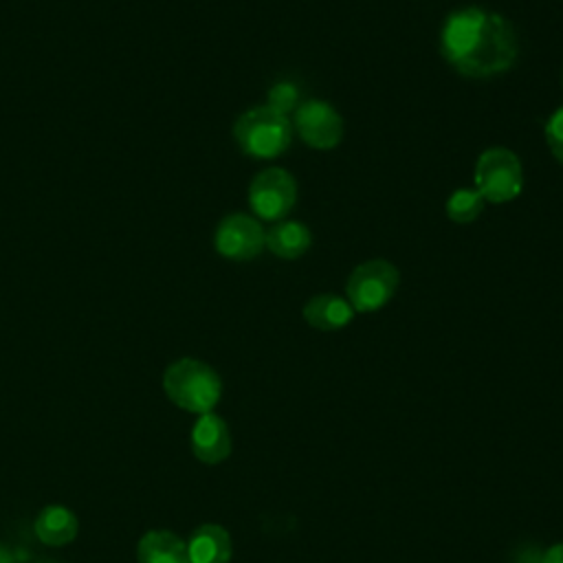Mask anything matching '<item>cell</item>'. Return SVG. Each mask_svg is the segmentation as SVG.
I'll return each instance as SVG.
<instances>
[{
    "mask_svg": "<svg viewBox=\"0 0 563 563\" xmlns=\"http://www.w3.org/2000/svg\"><path fill=\"white\" fill-rule=\"evenodd\" d=\"M440 55L462 77L488 79L506 73L519 53L508 18L479 7H462L440 29Z\"/></svg>",
    "mask_w": 563,
    "mask_h": 563,
    "instance_id": "1",
    "label": "cell"
},
{
    "mask_svg": "<svg viewBox=\"0 0 563 563\" xmlns=\"http://www.w3.org/2000/svg\"><path fill=\"white\" fill-rule=\"evenodd\" d=\"M167 398L191 413H211L222 396L218 372L198 358H178L163 374Z\"/></svg>",
    "mask_w": 563,
    "mask_h": 563,
    "instance_id": "2",
    "label": "cell"
},
{
    "mask_svg": "<svg viewBox=\"0 0 563 563\" xmlns=\"http://www.w3.org/2000/svg\"><path fill=\"white\" fill-rule=\"evenodd\" d=\"M233 139L246 156L268 161L288 150L292 128L286 114L271 106H257L235 119Z\"/></svg>",
    "mask_w": 563,
    "mask_h": 563,
    "instance_id": "3",
    "label": "cell"
},
{
    "mask_svg": "<svg viewBox=\"0 0 563 563\" xmlns=\"http://www.w3.org/2000/svg\"><path fill=\"white\" fill-rule=\"evenodd\" d=\"M475 189L493 205L515 200L523 189V167L508 147H488L477 156L473 172Z\"/></svg>",
    "mask_w": 563,
    "mask_h": 563,
    "instance_id": "4",
    "label": "cell"
},
{
    "mask_svg": "<svg viewBox=\"0 0 563 563\" xmlns=\"http://www.w3.org/2000/svg\"><path fill=\"white\" fill-rule=\"evenodd\" d=\"M400 273L387 260H367L352 268L345 284V299L354 312H376L391 301Z\"/></svg>",
    "mask_w": 563,
    "mask_h": 563,
    "instance_id": "5",
    "label": "cell"
},
{
    "mask_svg": "<svg viewBox=\"0 0 563 563\" xmlns=\"http://www.w3.org/2000/svg\"><path fill=\"white\" fill-rule=\"evenodd\" d=\"M297 202V180L284 167L257 172L249 185V207L260 220L279 222Z\"/></svg>",
    "mask_w": 563,
    "mask_h": 563,
    "instance_id": "6",
    "label": "cell"
},
{
    "mask_svg": "<svg viewBox=\"0 0 563 563\" xmlns=\"http://www.w3.org/2000/svg\"><path fill=\"white\" fill-rule=\"evenodd\" d=\"M264 235L266 231L253 216L229 213L216 227L213 246L224 260L249 262L255 260L266 246Z\"/></svg>",
    "mask_w": 563,
    "mask_h": 563,
    "instance_id": "7",
    "label": "cell"
},
{
    "mask_svg": "<svg viewBox=\"0 0 563 563\" xmlns=\"http://www.w3.org/2000/svg\"><path fill=\"white\" fill-rule=\"evenodd\" d=\"M295 130L312 150H332L343 139V119L328 101L308 99L295 110Z\"/></svg>",
    "mask_w": 563,
    "mask_h": 563,
    "instance_id": "8",
    "label": "cell"
},
{
    "mask_svg": "<svg viewBox=\"0 0 563 563\" xmlns=\"http://www.w3.org/2000/svg\"><path fill=\"white\" fill-rule=\"evenodd\" d=\"M191 451L205 464H220L231 453L227 422L216 413H202L191 429Z\"/></svg>",
    "mask_w": 563,
    "mask_h": 563,
    "instance_id": "9",
    "label": "cell"
},
{
    "mask_svg": "<svg viewBox=\"0 0 563 563\" xmlns=\"http://www.w3.org/2000/svg\"><path fill=\"white\" fill-rule=\"evenodd\" d=\"M301 314H303L306 323L312 325L314 330L332 332V330L345 328L354 319L356 312L345 297L334 295V292H321V295L310 297L303 303Z\"/></svg>",
    "mask_w": 563,
    "mask_h": 563,
    "instance_id": "10",
    "label": "cell"
},
{
    "mask_svg": "<svg viewBox=\"0 0 563 563\" xmlns=\"http://www.w3.org/2000/svg\"><path fill=\"white\" fill-rule=\"evenodd\" d=\"M189 563H229L231 561V537L218 523H205L194 530L187 541Z\"/></svg>",
    "mask_w": 563,
    "mask_h": 563,
    "instance_id": "11",
    "label": "cell"
},
{
    "mask_svg": "<svg viewBox=\"0 0 563 563\" xmlns=\"http://www.w3.org/2000/svg\"><path fill=\"white\" fill-rule=\"evenodd\" d=\"M264 240H266V249L273 255L282 260H297L310 249L312 233L299 220H279L266 231Z\"/></svg>",
    "mask_w": 563,
    "mask_h": 563,
    "instance_id": "12",
    "label": "cell"
},
{
    "mask_svg": "<svg viewBox=\"0 0 563 563\" xmlns=\"http://www.w3.org/2000/svg\"><path fill=\"white\" fill-rule=\"evenodd\" d=\"M139 563H189L187 543L169 530H150L136 545Z\"/></svg>",
    "mask_w": 563,
    "mask_h": 563,
    "instance_id": "13",
    "label": "cell"
},
{
    "mask_svg": "<svg viewBox=\"0 0 563 563\" xmlns=\"http://www.w3.org/2000/svg\"><path fill=\"white\" fill-rule=\"evenodd\" d=\"M35 534L46 545H66L77 534V517L66 506H46L35 517Z\"/></svg>",
    "mask_w": 563,
    "mask_h": 563,
    "instance_id": "14",
    "label": "cell"
},
{
    "mask_svg": "<svg viewBox=\"0 0 563 563\" xmlns=\"http://www.w3.org/2000/svg\"><path fill=\"white\" fill-rule=\"evenodd\" d=\"M484 209V198L479 196L477 189H455L444 205V211L449 220L455 224H468L473 222Z\"/></svg>",
    "mask_w": 563,
    "mask_h": 563,
    "instance_id": "15",
    "label": "cell"
},
{
    "mask_svg": "<svg viewBox=\"0 0 563 563\" xmlns=\"http://www.w3.org/2000/svg\"><path fill=\"white\" fill-rule=\"evenodd\" d=\"M299 101V90L295 84L290 81H279L275 84L271 90H268V103L273 110L282 112V114H288Z\"/></svg>",
    "mask_w": 563,
    "mask_h": 563,
    "instance_id": "16",
    "label": "cell"
},
{
    "mask_svg": "<svg viewBox=\"0 0 563 563\" xmlns=\"http://www.w3.org/2000/svg\"><path fill=\"white\" fill-rule=\"evenodd\" d=\"M543 132H545V143L550 147V154L563 165V106L550 114Z\"/></svg>",
    "mask_w": 563,
    "mask_h": 563,
    "instance_id": "17",
    "label": "cell"
},
{
    "mask_svg": "<svg viewBox=\"0 0 563 563\" xmlns=\"http://www.w3.org/2000/svg\"><path fill=\"white\" fill-rule=\"evenodd\" d=\"M541 563H563V541L554 543L541 559Z\"/></svg>",
    "mask_w": 563,
    "mask_h": 563,
    "instance_id": "18",
    "label": "cell"
},
{
    "mask_svg": "<svg viewBox=\"0 0 563 563\" xmlns=\"http://www.w3.org/2000/svg\"><path fill=\"white\" fill-rule=\"evenodd\" d=\"M0 563H13L11 552L7 548H2V545H0Z\"/></svg>",
    "mask_w": 563,
    "mask_h": 563,
    "instance_id": "19",
    "label": "cell"
}]
</instances>
